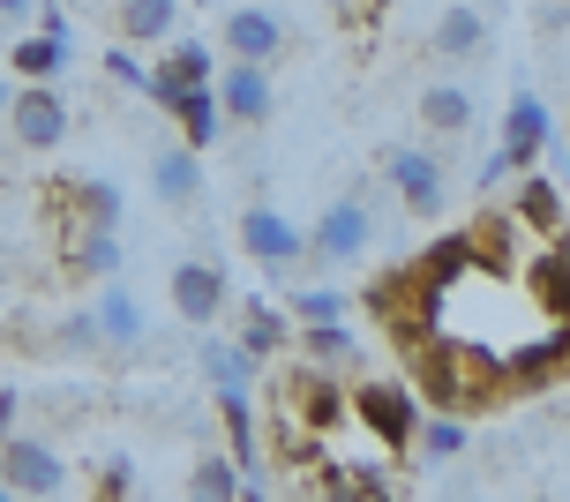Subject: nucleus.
Returning <instances> with one entry per match:
<instances>
[{"instance_id":"4c0bfd02","label":"nucleus","mask_w":570,"mask_h":502,"mask_svg":"<svg viewBox=\"0 0 570 502\" xmlns=\"http://www.w3.org/2000/svg\"><path fill=\"white\" fill-rule=\"evenodd\" d=\"M8 98H16V83H0V128H8Z\"/></svg>"},{"instance_id":"ddd939ff","label":"nucleus","mask_w":570,"mask_h":502,"mask_svg":"<svg viewBox=\"0 0 570 502\" xmlns=\"http://www.w3.org/2000/svg\"><path fill=\"white\" fill-rule=\"evenodd\" d=\"M196 367H203V383H210V397L218 391H256L263 383V361L240 345V337H218V323L196 337Z\"/></svg>"},{"instance_id":"473e14b6","label":"nucleus","mask_w":570,"mask_h":502,"mask_svg":"<svg viewBox=\"0 0 570 502\" xmlns=\"http://www.w3.org/2000/svg\"><path fill=\"white\" fill-rule=\"evenodd\" d=\"M38 30H46V38H68V46H76V23H68V8H53V0H38Z\"/></svg>"},{"instance_id":"72a5a7b5","label":"nucleus","mask_w":570,"mask_h":502,"mask_svg":"<svg viewBox=\"0 0 570 502\" xmlns=\"http://www.w3.org/2000/svg\"><path fill=\"white\" fill-rule=\"evenodd\" d=\"M38 16V0H0V30H23Z\"/></svg>"},{"instance_id":"e433bc0d","label":"nucleus","mask_w":570,"mask_h":502,"mask_svg":"<svg viewBox=\"0 0 570 502\" xmlns=\"http://www.w3.org/2000/svg\"><path fill=\"white\" fill-rule=\"evenodd\" d=\"M556 188L570 196V150H556Z\"/></svg>"},{"instance_id":"7c9ffc66","label":"nucleus","mask_w":570,"mask_h":502,"mask_svg":"<svg viewBox=\"0 0 570 502\" xmlns=\"http://www.w3.org/2000/svg\"><path fill=\"white\" fill-rule=\"evenodd\" d=\"M345 495H391V473L383 465H345Z\"/></svg>"},{"instance_id":"f8f14e48","label":"nucleus","mask_w":570,"mask_h":502,"mask_svg":"<svg viewBox=\"0 0 570 502\" xmlns=\"http://www.w3.org/2000/svg\"><path fill=\"white\" fill-rule=\"evenodd\" d=\"M285 391H293V405H301V427H308V435H331V427H345V420H353V397H345L338 367H315L308 361L293 383H285Z\"/></svg>"},{"instance_id":"bb28decb","label":"nucleus","mask_w":570,"mask_h":502,"mask_svg":"<svg viewBox=\"0 0 570 502\" xmlns=\"http://www.w3.org/2000/svg\"><path fill=\"white\" fill-rule=\"evenodd\" d=\"M188 495H196V502H233V495H240V465H233V450H203L196 465H188Z\"/></svg>"},{"instance_id":"aec40b11","label":"nucleus","mask_w":570,"mask_h":502,"mask_svg":"<svg viewBox=\"0 0 570 502\" xmlns=\"http://www.w3.org/2000/svg\"><path fill=\"white\" fill-rule=\"evenodd\" d=\"M428 46H435V60H473L488 46V16L481 8H443L435 30H428Z\"/></svg>"},{"instance_id":"dca6fc26","label":"nucleus","mask_w":570,"mask_h":502,"mask_svg":"<svg viewBox=\"0 0 570 502\" xmlns=\"http://www.w3.org/2000/svg\"><path fill=\"white\" fill-rule=\"evenodd\" d=\"M218 46H226V60H271L285 53V23L271 16V8H233L226 23H218Z\"/></svg>"},{"instance_id":"393cba45","label":"nucleus","mask_w":570,"mask_h":502,"mask_svg":"<svg viewBox=\"0 0 570 502\" xmlns=\"http://www.w3.org/2000/svg\"><path fill=\"white\" fill-rule=\"evenodd\" d=\"M293 337H301V353H308L315 367H353L361 361V337L345 331V315L338 323H293Z\"/></svg>"},{"instance_id":"0eeeda50","label":"nucleus","mask_w":570,"mask_h":502,"mask_svg":"<svg viewBox=\"0 0 570 502\" xmlns=\"http://www.w3.org/2000/svg\"><path fill=\"white\" fill-rule=\"evenodd\" d=\"M548 150H556V112L541 106V90H511V106H503V136H495V158L511 173L541 166Z\"/></svg>"},{"instance_id":"c85d7f7f","label":"nucleus","mask_w":570,"mask_h":502,"mask_svg":"<svg viewBox=\"0 0 570 502\" xmlns=\"http://www.w3.org/2000/svg\"><path fill=\"white\" fill-rule=\"evenodd\" d=\"M345 307H353V301H345L338 285H301V293L285 301V315H293V323H338Z\"/></svg>"},{"instance_id":"9b49d317","label":"nucleus","mask_w":570,"mask_h":502,"mask_svg":"<svg viewBox=\"0 0 570 502\" xmlns=\"http://www.w3.org/2000/svg\"><path fill=\"white\" fill-rule=\"evenodd\" d=\"M240 248L256 255V263H271V270H301L308 263V233L285 218V210L256 203V210H240Z\"/></svg>"},{"instance_id":"412c9836","label":"nucleus","mask_w":570,"mask_h":502,"mask_svg":"<svg viewBox=\"0 0 570 502\" xmlns=\"http://www.w3.org/2000/svg\"><path fill=\"white\" fill-rule=\"evenodd\" d=\"M533 301H541L548 323H570V240L556 233V248L533 263Z\"/></svg>"},{"instance_id":"f257e3e1","label":"nucleus","mask_w":570,"mask_h":502,"mask_svg":"<svg viewBox=\"0 0 570 502\" xmlns=\"http://www.w3.org/2000/svg\"><path fill=\"white\" fill-rule=\"evenodd\" d=\"M0 488H8V495H68V488H76V465L60 457L53 435L16 427V435L0 443Z\"/></svg>"},{"instance_id":"cd10ccee","label":"nucleus","mask_w":570,"mask_h":502,"mask_svg":"<svg viewBox=\"0 0 570 502\" xmlns=\"http://www.w3.org/2000/svg\"><path fill=\"white\" fill-rule=\"evenodd\" d=\"M120 203H128V196H120L114 180H76V218H83V225H114V233H120Z\"/></svg>"},{"instance_id":"c9c22d12","label":"nucleus","mask_w":570,"mask_h":502,"mask_svg":"<svg viewBox=\"0 0 570 502\" xmlns=\"http://www.w3.org/2000/svg\"><path fill=\"white\" fill-rule=\"evenodd\" d=\"M563 16H570V0H541V23H548V30L563 23Z\"/></svg>"},{"instance_id":"a211bd4d","label":"nucleus","mask_w":570,"mask_h":502,"mask_svg":"<svg viewBox=\"0 0 570 502\" xmlns=\"http://www.w3.org/2000/svg\"><path fill=\"white\" fill-rule=\"evenodd\" d=\"M240 345H248V353H256V361L271 367V361L285 353V345H293V315H285L278 301L248 293V301H240Z\"/></svg>"},{"instance_id":"f704fd0d","label":"nucleus","mask_w":570,"mask_h":502,"mask_svg":"<svg viewBox=\"0 0 570 502\" xmlns=\"http://www.w3.org/2000/svg\"><path fill=\"white\" fill-rule=\"evenodd\" d=\"M16 413H23V405H16V391H0V443L16 435Z\"/></svg>"},{"instance_id":"4468645a","label":"nucleus","mask_w":570,"mask_h":502,"mask_svg":"<svg viewBox=\"0 0 570 502\" xmlns=\"http://www.w3.org/2000/svg\"><path fill=\"white\" fill-rule=\"evenodd\" d=\"M150 196L166 203V210H188V203L203 196V150H188V142L173 136L150 150Z\"/></svg>"},{"instance_id":"2eb2a0df","label":"nucleus","mask_w":570,"mask_h":502,"mask_svg":"<svg viewBox=\"0 0 570 502\" xmlns=\"http://www.w3.org/2000/svg\"><path fill=\"white\" fill-rule=\"evenodd\" d=\"M563 188H556V173H533L525 166V180L511 188V218H518V233H541V240H556L570 225V210H563Z\"/></svg>"},{"instance_id":"f3484780","label":"nucleus","mask_w":570,"mask_h":502,"mask_svg":"<svg viewBox=\"0 0 570 502\" xmlns=\"http://www.w3.org/2000/svg\"><path fill=\"white\" fill-rule=\"evenodd\" d=\"M173 128H180V142H188V150H210V142L226 136L233 120H226V106H218V90L210 83H196V90H180V98H173Z\"/></svg>"},{"instance_id":"5701e85b","label":"nucleus","mask_w":570,"mask_h":502,"mask_svg":"<svg viewBox=\"0 0 570 502\" xmlns=\"http://www.w3.org/2000/svg\"><path fill=\"white\" fill-rule=\"evenodd\" d=\"M180 30V0H120V38L128 46H166Z\"/></svg>"},{"instance_id":"b1692460","label":"nucleus","mask_w":570,"mask_h":502,"mask_svg":"<svg viewBox=\"0 0 570 502\" xmlns=\"http://www.w3.org/2000/svg\"><path fill=\"white\" fill-rule=\"evenodd\" d=\"M68 270H76V278H120V233L114 225H83V233H76V248H68Z\"/></svg>"},{"instance_id":"a878e982","label":"nucleus","mask_w":570,"mask_h":502,"mask_svg":"<svg viewBox=\"0 0 570 502\" xmlns=\"http://www.w3.org/2000/svg\"><path fill=\"white\" fill-rule=\"evenodd\" d=\"M421 120H428V136H465V128H473V90L428 83L421 90Z\"/></svg>"},{"instance_id":"1a4fd4ad","label":"nucleus","mask_w":570,"mask_h":502,"mask_svg":"<svg viewBox=\"0 0 570 502\" xmlns=\"http://www.w3.org/2000/svg\"><path fill=\"white\" fill-rule=\"evenodd\" d=\"M210 76H218V60H210V46H203V38H166V53L142 68V98L166 112L173 98H180V90L210 83Z\"/></svg>"},{"instance_id":"20e7f679","label":"nucleus","mask_w":570,"mask_h":502,"mask_svg":"<svg viewBox=\"0 0 570 502\" xmlns=\"http://www.w3.org/2000/svg\"><path fill=\"white\" fill-rule=\"evenodd\" d=\"M383 180H391V196L405 203V218H443V203H451L443 158H435V150H413V142H391Z\"/></svg>"},{"instance_id":"9d476101","label":"nucleus","mask_w":570,"mask_h":502,"mask_svg":"<svg viewBox=\"0 0 570 502\" xmlns=\"http://www.w3.org/2000/svg\"><path fill=\"white\" fill-rule=\"evenodd\" d=\"M210 90H218V106H226L233 128H263L271 106H278V90H271V68H263V60H226V68L210 76Z\"/></svg>"},{"instance_id":"6ab92c4d","label":"nucleus","mask_w":570,"mask_h":502,"mask_svg":"<svg viewBox=\"0 0 570 502\" xmlns=\"http://www.w3.org/2000/svg\"><path fill=\"white\" fill-rule=\"evenodd\" d=\"M465 450H473L465 413H421V427H413V457H421V465H458Z\"/></svg>"},{"instance_id":"6e6552de","label":"nucleus","mask_w":570,"mask_h":502,"mask_svg":"<svg viewBox=\"0 0 570 502\" xmlns=\"http://www.w3.org/2000/svg\"><path fill=\"white\" fill-rule=\"evenodd\" d=\"M8 136L23 142V150H60L68 142V98L53 83H16V98H8Z\"/></svg>"},{"instance_id":"c756f323","label":"nucleus","mask_w":570,"mask_h":502,"mask_svg":"<svg viewBox=\"0 0 570 502\" xmlns=\"http://www.w3.org/2000/svg\"><path fill=\"white\" fill-rule=\"evenodd\" d=\"M136 488H142V480H136V457H128V450H106V457H98V473H90V495L128 502Z\"/></svg>"},{"instance_id":"2f4dec72","label":"nucleus","mask_w":570,"mask_h":502,"mask_svg":"<svg viewBox=\"0 0 570 502\" xmlns=\"http://www.w3.org/2000/svg\"><path fill=\"white\" fill-rule=\"evenodd\" d=\"M106 76H114V83H128V90H142V60L128 53V46H114V53H106Z\"/></svg>"},{"instance_id":"4be33fe9","label":"nucleus","mask_w":570,"mask_h":502,"mask_svg":"<svg viewBox=\"0 0 570 502\" xmlns=\"http://www.w3.org/2000/svg\"><path fill=\"white\" fill-rule=\"evenodd\" d=\"M68 38H46V30H30V38H16V53H8V68H16V83H53L60 68H68Z\"/></svg>"},{"instance_id":"39448f33","label":"nucleus","mask_w":570,"mask_h":502,"mask_svg":"<svg viewBox=\"0 0 570 502\" xmlns=\"http://www.w3.org/2000/svg\"><path fill=\"white\" fill-rule=\"evenodd\" d=\"M90 331H98V353L106 361H136L150 345V315L120 278H98V301H90Z\"/></svg>"},{"instance_id":"7ed1b4c3","label":"nucleus","mask_w":570,"mask_h":502,"mask_svg":"<svg viewBox=\"0 0 570 502\" xmlns=\"http://www.w3.org/2000/svg\"><path fill=\"white\" fill-rule=\"evenodd\" d=\"M368 248H375V210L361 196H338L308 233V263H323V270H345V263H361Z\"/></svg>"},{"instance_id":"423d86ee","label":"nucleus","mask_w":570,"mask_h":502,"mask_svg":"<svg viewBox=\"0 0 570 502\" xmlns=\"http://www.w3.org/2000/svg\"><path fill=\"white\" fill-rule=\"evenodd\" d=\"M166 293H173V315H180L188 331H210V323L233 307V285H226V270H218L210 255H180Z\"/></svg>"},{"instance_id":"f03ea898","label":"nucleus","mask_w":570,"mask_h":502,"mask_svg":"<svg viewBox=\"0 0 570 502\" xmlns=\"http://www.w3.org/2000/svg\"><path fill=\"white\" fill-rule=\"evenodd\" d=\"M353 420L368 427V443L375 450H413V427H421V391L413 383H353Z\"/></svg>"},{"instance_id":"58836bf2","label":"nucleus","mask_w":570,"mask_h":502,"mask_svg":"<svg viewBox=\"0 0 570 502\" xmlns=\"http://www.w3.org/2000/svg\"><path fill=\"white\" fill-rule=\"evenodd\" d=\"M203 8H218V0H203Z\"/></svg>"}]
</instances>
